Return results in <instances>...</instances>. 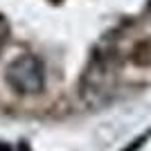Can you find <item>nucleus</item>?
Masks as SVG:
<instances>
[{
  "instance_id": "nucleus-1",
  "label": "nucleus",
  "mask_w": 151,
  "mask_h": 151,
  "mask_svg": "<svg viewBox=\"0 0 151 151\" xmlns=\"http://www.w3.org/2000/svg\"><path fill=\"white\" fill-rule=\"evenodd\" d=\"M7 79L16 90L20 93H36L43 88V70L36 57H20L18 61H14V65L7 72Z\"/></svg>"
}]
</instances>
